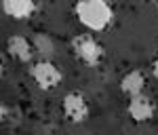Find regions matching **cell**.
<instances>
[{
    "mask_svg": "<svg viewBox=\"0 0 158 135\" xmlns=\"http://www.w3.org/2000/svg\"><path fill=\"white\" fill-rule=\"evenodd\" d=\"M74 13H76V19L93 32L106 30L114 19L112 6L103 0H80L74 6Z\"/></svg>",
    "mask_w": 158,
    "mask_h": 135,
    "instance_id": "1",
    "label": "cell"
},
{
    "mask_svg": "<svg viewBox=\"0 0 158 135\" xmlns=\"http://www.w3.org/2000/svg\"><path fill=\"white\" fill-rule=\"evenodd\" d=\"M72 51L80 61L91 65V68L99 65L101 59H103V55H106L101 42L95 40L91 34H78V36H74L72 38Z\"/></svg>",
    "mask_w": 158,
    "mask_h": 135,
    "instance_id": "2",
    "label": "cell"
},
{
    "mask_svg": "<svg viewBox=\"0 0 158 135\" xmlns=\"http://www.w3.org/2000/svg\"><path fill=\"white\" fill-rule=\"evenodd\" d=\"M30 74H32L34 82H36L40 89H44V91L57 89V86L61 85V80H63V72H61L53 61H49V59L36 61L30 68Z\"/></svg>",
    "mask_w": 158,
    "mask_h": 135,
    "instance_id": "3",
    "label": "cell"
},
{
    "mask_svg": "<svg viewBox=\"0 0 158 135\" xmlns=\"http://www.w3.org/2000/svg\"><path fill=\"white\" fill-rule=\"evenodd\" d=\"M63 114H65V118L70 123H85L86 118H89V114H91L85 95L78 93V91L68 93L63 97Z\"/></svg>",
    "mask_w": 158,
    "mask_h": 135,
    "instance_id": "4",
    "label": "cell"
},
{
    "mask_svg": "<svg viewBox=\"0 0 158 135\" xmlns=\"http://www.w3.org/2000/svg\"><path fill=\"white\" fill-rule=\"evenodd\" d=\"M127 112H129V116H131L133 123H148V120L154 116L156 106H154L152 97H148V95L141 93V95H137V97H131Z\"/></svg>",
    "mask_w": 158,
    "mask_h": 135,
    "instance_id": "5",
    "label": "cell"
},
{
    "mask_svg": "<svg viewBox=\"0 0 158 135\" xmlns=\"http://www.w3.org/2000/svg\"><path fill=\"white\" fill-rule=\"evenodd\" d=\"M2 11L11 19L23 21V19H30L38 11V4L32 2V0H4L2 2Z\"/></svg>",
    "mask_w": 158,
    "mask_h": 135,
    "instance_id": "6",
    "label": "cell"
},
{
    "mask_svg": "<svg viewBox=\"0 0 158 135\" xmlns=\"http://www.w3.org/2000/svg\"><path fill=\"white\" fill-rule=\"evenodd\" d=\"M6 51H9L11 57L27 63L30 59H32V55H34V44H32L25 36L15 34V36H11L9 40H6Z\"/></svg>",
    "mask_w": 158,
    "mask_h": 135,
    "instance_id": "7",
    "label": "cell"
},
{
    "mask_svg": "<svg viewBox=\"0 0 158 135\" xmlns=\"http://www.w3.org/2000/svg\"><path fill=\"white\" fill-rule=\"evenodd\" d=\"M143 86H146V74L141 70H131L120 78V91L129 97H137L143 93Z\"/></svg>",
    "mask_w": 158,
    "mask_h": 135,
    "instance_id": "8",
    "label": "cell"
},
{
    "mask_svg": "<svg viewBox=\"0 0 158 135\" xmlns=\"http://www.w3.org/2000/svg\"><path fill=\"white\" fill-rule=\"evenodd\" d=\"M32 44H34V51L42 55V59H49L51 61V57L55 55V42H53V38H51L47 32H38V34H34Z\"/></svg>",
    "mask_w": 158,
    "mask_h": 135,
    "instance_id": "9",
    "label": "cell"
},
{
    "mask_svg": "<svg viewBox=\"0 0 158 135\" xmlns=\"http://www.w3.org/2000/svg\"><path fill=\"white\" fill-rule=\"evenodd\" d=\"M152 74L158 78V53H156V57H154V61H152Z\"/></svg>",
    "mask_w": 158,
    "mask_h": 135,
    "instance_id": "10",
    "label": "cell"
},
{
    "mask_svg": "<svg viewBox=\"0 0 158 135\" xmlns=\"http://www.w3.org/2000/svg\"><path fill=\"white\" fill-rule=\"evenodd\" d=\"M154 6H156V9H158V2H156V4H154Z\"/></svg>",
    "mask_w": 158,
    "mask_h": 135,
    "instance_id": "11",
    "label": "cell"
}]
</instances>
